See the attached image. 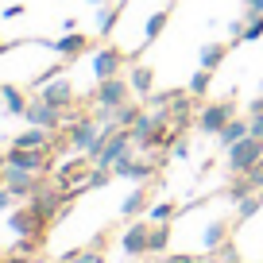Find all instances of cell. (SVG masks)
Masks as SVG:
<instances>
[{
	"mask_svg": "<svg viewBox=\"0 0 263 263\" xmlns=\"http://www.w3.org/2000/svg\"><path fill=\"white\" fill-rule=\"evenodd\" d=\"M224 50H229V43H209V47H201V66H205V70H217V66L224 62Z\"/></svg>",
	"mask_w": 263,
	"mask_h": 263,
	"instance_id": "cell-22",
	"label": "cell"
},
{
	"mask_svg": "<svg viewBox=\"0 0 263 263\" xmlns=\"http://www.w3.org/2000/svg\"><path fill=\"white\" fill-rule=\"evenodd\" d=\"M259 205H263V194H259V190H255V194H248V197H240V201H236V213H240V221L255 217V213H259Z\"/></svg>",
	"mask_w": 263,
	"mask_h": 263,
	"instance_id": "cell-24",
	"label": "cell"
},
{
	"mask_svg": "<svg viewBox=\"0 0 263 263\" xmlns=\"http://www.w3.org/2000/svg\"><path fill=\"white\" fill-rule=\"evenodd\" d=\"M232 116H236V101H217V105H201V112L194 116V124L201 132H209V136H217Z\"/></svg>",
	"mask_w": 263,
	"mask_h": 263,
	"instance_id": "cell-5",
	"label": "cell"
},
{
	"mask_svg": "<svg viewBox=\"0 0 263 263\" xmlns=\"http://www.w3.org/2000/svg\"><path fill=\"white\" fill-rule=\"evenodd\" d=\"M166 244H171V224H166V221H151L147 252H166Z\"/></svg>",
	"mask_w": 263,
	"mask_h": 263,
	"instance_id": "cell-20",
	"label": "cell"
},
{
	"mask_svg": "<svg viewBox=\"0 0 263 263\" xmlns=\"http://www.w3.org/2000/svg\"><path fill=\"white\" fill-rule=\"evenodd\" d=\"M255 39H263V16H252L244 24V43H255Z\"/></svg>",
	"mask_w": 263,
	"mask_h": 263,
	"instance_id": "cell-33",
	"label": "cell"
},
{
	"mask_svg": "<svg viewBox=\"0 0 263 263\" xmlns=\"http://www.w3.org/2000/svg\"><path fill=\"white\" fill-rule=\"evenodd\" d=\"M50 143H54L50 128H39V124H27V132L12 140V147H24V151H47Z\"/></svg>",
	"mask_w": 263,
	"mask_h": 263,
	"instance_id": "cell-13",
	"label": "cell"
},
{
	"mask_svg": "<svg viewBox=\"0 0 263 263\" xmlns=\"http://www.w3.org/2000/svg\"><path fill=\"white\" fill-rule=\"evenodd\" d=\"M0 50H4V43H0Z\"/></svg>",
	"mask_w": 263,
	"mask_h": 263,
	"instance_id": "cell-43",
	"label": "cell"
},
{
	"mask_svg": "<svg viewBox=\"0 0 263 263\" xmlns=\"http://www.w3.org/2000/svg\"><path fill=\"white\" fill-rule=\"evenodd\" d=\"M112 178H116L112 166H89V178H85V186H89V190H105Z\"/></svg>",
	"mask_w": 263,
	"mask_h": 263,
	"instance_id": "cell-25",
	"label": "cell"
},
{
	"mask_svg": "<svg viewBox=\"0 0 263 263\" xmlns=\"http://www.w3.org/2000/svg\"><path fill=\"white\" fill-rule=\"evenodd\" d=\"M0 263H31V259H27V255H20V252H12L8 259H0Z\"/></svg>",
	"mask_w": 263,
	"mask_h": 263,
	"instance_id": "cell-39",
	"label": "cell"
},
{
	"mask_svg": "<svg viewBox=\"0 0 263 263\" xmlns=\"http://www.w3.org/2000/svg\"><path fill=\"white\" fill-rule=\"evenodd\" d=\"M12 201H16V197H12V190H8V186H0V213H8Z\"/></svg>",
	"mask_w": 263,
	"mask_h": 263,
	"instance_id": "cell-35",
	"label": "cell"
},
{
	"mask_svg": "<svg viewBox=\"0 0 263 263\" xmlns=\"http://www.w3.org/2000/svg\"><path fill=\"white\" fill-rule=\"evenodd\" d=\"M194 105H197V97L194 93H178V97L171 101V105H166V116H171V124H178V128H186L190 120H194Z\"/></svg>",
	"mask_w": 263,
	"mask_h": 263,
	"instance_id": "cell-14",
	"label": "cell"
},
{
	"mask_svg": "<svg viewBox=\"0 0 263 263\" xmlns=\"http://www.w3.org/2000/svg\"><path fill=\"white\" fill-rule=\"evenodd\" d=\"M147 236H151V224H143V221L128 224V229H124V236H120L124 255H147Z\"/></svg>",
	"mask_w": 263,
	"mask_h": 263,
	"instance_id": "cell-12",
	"label": "cell"
},
{
	"mask_svg": "<svg viewBox=\"0 0 263 263\" xmlns=\"http://www.w3.org/2000/svg\"><path fill=\"white\" fill-rule=\"evenodd\" d=\"M166 151H171L174 159H182V163H186V159H190V143H186V140H174V143H171V147H166Z\"/></svg>",
	"mask_w": 263,
	"mask_h": 263,
	"instance_id": "cell-34",
	"label": "cell"
},
{
	"mask_svg": "<svg viewBox=\"0 0 263 263\" xmlns=\"http://www.w3.org/2000/svg\"><path fill=\"white\" fill-rule=\"evenodd\" d=\"M209 85H213V70H205V66H201V70L190 78V93H194V97H205Z\"/></svg>",
	"mask_w": 263,
	"mask_h": 263,
	"instance_id": "cell-26",
	"label": "cell"
},
{
	"mask_svg": "<svg viewBox=\"0 0 263 263\" xmlns=\"http://www.w3.org/2000/svg\"><path fill=\"white\" fill-rule=\"evenodd\" d=\"M255 163H263V140L259 136H244L240 143L229 147V171L232 174H248Z\"/></svg>",
	"mask_w": 263,
	"mask_h": 263,
	"instance_id": "cell-1",
	"label": "cell"
},
{
	"mask_svg": "<svg viewBox=\"0 0 263 263\" xmlns=\"http://www.w3.org/2000/svg\"><path fill=\"white\" fill-rule=\"evenodd\" d=\"M178 93H182V89H151V93H147L143 101H147L151 108H166V105H171L174 97H178Z\"/></svg>",
	"mask_w": 263,
	"mask_h": 263,
	"instance_id": "cell-29",
	"label": "cell"
},
{
	"mask_svg": "<svg viewBox=\"0 0 263 263\" xmlns=\"http://www.w3.org/2000/svg\"><path fill=\"white\" fill-rule=\"evenodd\" d=\"M166 20H171V12H155V16L147 20V24H143V39H159V35H163V27H166Z\"/></svg>",
	"mask_w": 263,
	"mask_h": 263,
	"instance_id": "cell-28",
	"label": "cell"
},
{
	"mask_svg": "<svg viewBox=\"0 0 263 263\" xmlns=\"http://www.w3.org/2000/svg\"><path fill=\"white\" fill-rule=\"evenodd\" d=\"M224 240H229V224H224V221H213V224L205 229V248H209V252H221Z\"/></svg>",
	"mask_w": 263,
	"mask_h": 263,
	"instance_id": "cell-23",
	"label": "cell"
},
{
	"mask_svg": "<svg viewBox=\"0 0 263 263\" xmlns=\"http://www.w3.org/2000/svg\"><path fill=\"white\" fill-rule=\"evenodd\" d=\"M252 16H263V0H248V12H244V20H252Z\"/></svg>",
	"mask_w": 263,
	"mask_h": 263,
	"instance_id": "cell-36",
	"label": "cell"
},
{
	"mask_svg": "<svg viewBox=\"0 0 263 263\" xmlns=\"http://www.w3.org/2000/svg\"><path fill=\"white\" fill-rule=\"evenodd\" d=\"M143 209H147V194H143V190H132L120 201V217H136V213H143Z\"/></svg>",
	"mask_w": 263,
	"mask_h": 263,
	"instance_id": "cell-21",
	"label": "cell"
},
{
	"mask_svg": "<svg viewBox=\"0 0 263 263\" xmlns=\"http://www.w3.org/2000/svg\"><path fill=\"white\" fill-rule=\"evenodd\" d=\"M50 50H54L58 58H74V54H82L85 47H89V39L85 35H78V31H66L62 39H54V43H47Z\"/></svg>",
	"mask_w": 263,
	"mask_h": 263,
	"instance_id": "cell-16",
	"label": "cell"
},
{
	"mask_svg": "<svg viewBox=\"0 0 263 263\" xmlns=\"http://www.w3.org/2000/svg\"><path fill=\"white\" fill-rule=\"evenodd\" d=\"M24 120L27 124H39V128H50V132H58V124L66 120L62 116V108L58 105H50V101H31V105H27V112H24Z\"/></svg>",
	"mask_w": 263,
	"mask_h": 263,
	"instance_id": "cell-8",
	"label": "cell"
},
{
	"mask_svg": "<svg viewBox=\"0 0 263 263\" xmlns=\"http://www.w3.org/2000/svg\"><path fill=\"white\" fill-rule=\"evenodd\" d=\"M116 20H120V8H101V16H97V31L101 35H108L116 27Z\"/></svg>",
	"mask_w": 263,
	"mask_h": 263,
	"instance_id": "cell-31",
	"label": "cell"
},
{
	"mask_svg": "<svg viewBox=\"0 0 263 263\" xmlns=\"http://www.w3.org/2000/svg\"><path fill=\"white\" fill-rule=\"evenodd\" d=\"M128 85H132V93L147 97V93L155 89V70H151V66H143V62H136V66L128 70Z\"/></svg>",
	"mask_w": 263,
	"mask_h": 263,
	"instance_id": "cell-17",
	"label": "cell"
},
{
	"mask_svg": "<svg viewBox=\"0 0 263 263\" xmlns=\"http://www.w3.org/2000/svg\"><path fill=\"white\" fill-rule=\"evenodd\" d=\"M43 224H47V221H43V217L35 213L31 205H27V209H16V213H8V229L16 232V236H43Z\"/></svg>",
	"mask_w": 263,
	"mask_h": 263,
	"instance_id": "cell-11",
	"label": "cell"
},
{
	"mask_svg": "<svg viewBox=\"0 0 263 263\" xmlns=\"http://www.w3.org/2000/svg\"><path fill=\"white\" fill-rule=\"evenodd\" d=\"M66 201H70V197H66L58 186H54V190H50V186H39L31 197H27V205H31L43 221H58V213L66 209Z\"/></svg>",
	"mask_w": 263,
	"mask_h": 263,
	"instance_id": "cell-4",
	"label": "cell"
},
{
	"mask_svg": "<svg viewBox=\"0 0 263 263\" xmlns=\"http://www.w3.org/2000/svg\"><path fill=\"white\" fill-rule=\"evenodd\" d=\"M4 163H8V166H20V171H31V174L50 171V163H47V151H24V147H8V151H4Z\"/></svg>",
	"mask_w": 263,
	"mask_h": 263,
	"instance_id": "cell-10",
	"label": "cell"
},
{
	"mask_svg": "<svg viewBox=\"0 0 263 263\" xmlns=\"http://www.w3.org/2000/svg\"><path fill=\"white\" fill-rule=\"evenodd\" d=\"M174 217V201H159V205H147V221H171Z\"/></svg>",
	"mask_w": 263,
	"mask_h": 263,
	"instance_id": "cell-32",
	"label": "cell"
},
{
	"mask_svg": "<svg viewBox=\"0 0 263 263\" xmlns=\"http://www.w3.org/2000/svg\"><path fill=\"white\" fill-rule=\"evenodd\" d=\"M132 136H128V128H116V132H108V143L101 147V155L93 159V166H112L116 159H124V155H132Z\"/></svg>",
	"mask_w": 263,
	"mask_h": 263,
	"instance_id": "cell-7",
	"label": "cell"
},
{
	"mask_svg": "<svg viewBox=\"0 0 263 263\" xmlns=\"http://www.w3.org/2000/svg\"><path fill=\"white\" fill-rule=\"evenodd\" d=\"M0 101H4V108H8L12 116L27 112V97H24V89H16V85H0Z\"/></svg>",
	"mask_w": 263,
	"mask_h": 263,
	"instance_id": "cell-19",
	"label": "cell"
},
{
	"mask_svg": "<svg viewBox=\"0 0 263 263\" xmlns=\"http://www.w3.org/2000/svg\"><path fill=\"white\" fill-rule=\"evenodd\" d=\"M124 62H128V54H124L120 47H97V50H89V74L97 78V82L116 78L124 70Z\"/></svg>",
	"mask_w": 263,
	"mask_h": 263,
	"instance_id": "cell-3",
	"label": "cell"
},
{
	"mask_svg": "<svg viewBox=\"0 0 263 263\" xmlns=\"http://www.w3.org/2000/svg\"><path fill=\"white\" fill-rule=\"evenodd\" d=\"M248 194H255V186L248 182V174H236V182L229 186V197H232V201H240V197H248Z\"/></svg>",
	"mask_w": 263,
	"mask_h": 263,
	"instance_id": "cell-30",
	"label": "cell"
},
{
	"mask_svg": "<svg viewBox=\"0 0 263 263\" xmlns=\"http://www.w3.org/2000/svg\"><path fill=\"white\" fill-rule=\"evenodd\" d=\"M248 120H252V136H259V140H263V112L259 116H248Z\"/></svg>",
	"mask_w": 263,
	"mask_h": 263,
	"instance_id": "cell-37",
	"label": "cell"
},
{
	"mask_svg": "<svg viewBox=\"0 0 263 263\" xmlns=\"http://www.w3.org/2000/svg\"><path fill=\"white\" fill-rule=\"evenodd\" d=\"M128 97H132L128 74L105 78V82H97V89H93V108H120Z\"/></svg>",
	"mask_w": 263,
	"mask_h": 263,
	"instance_id": "cell-2",
	"label": "cell"
},
{
	"mask_svg": "<svg viewBox=\"0 0 263 263\" xmlns=\"http://www.w3.org/2000/svg\"><path fill=\"white\" fill-rule=\"evenodd\" d=\"M43 101H50V105H58V108H66L70 101H74V85L66 82V78H50V82H43V93H39Z\"/></svg>",
	"mask_w": 263,
	"mask_h": 263,
	"instance_id": "cell-15",
	"label": "cell"
},
{
	"mask_svg": "<svg viewBox=\"0 0 263 263\" xmlns=\"http://www.w3.org/2000/svg\"><path fill=\"white\" fill-rule=\"evenodd\" d=\"M0 182H4V155H0Z\"/></svg>",
	"mask_w": 263,
	"mask_h": 263,
	"instance_id": "cell-41",
	"label": "cell"
},
{
	"mask_svg": "<svg viewBox=\"0 0 263 263\" xmlns=\"http://www.w3.org/2000/svg\"><path fill=\"white\" fill-rule=\"evenodd\" d=\"M89 4H105V0H89Z\"/></svg>",
	"mask_w": 263,
	"mask_h": 263,
	"instance_id": "cell-42",
	"label": "cell"
},
{
	"mask_svg": "<svg viewBox=\"0 0 263 263\" xmlns=\"http://www.w3.org/2000/svg\"><path fill=\"white\" fill-rule=\"evenodd\" d=\"M244 136H252V120H240V116H232V120L224 124L221 132H217V140H221V147H232V143H240Z\"/></svg>",
	"mask_w": 263,
	"mask_h": 263,
	"instance_id": "cell-18",
	"label": "cell"
},
{
	"mask_svg": "<svg viewBox=\"0 0 263 263\" xmlns=\"http://www.w3.org/2000/svg\"><path fill=\"white\" fill-rule=\"evenodd\" d=\"M140 112H143V105H132V101H124V105L116 108V128H132Z\"/></svg>",
	"mask_w": 263,
	"mask_h": 263,
	"instance_id": "cell-27",
	"label": "cell"
},
{
	"mask_svg": "<svg viewBox=\"0 0 263 263\" xmlns=\"http://www.w3.org/2000/svg\"><path fill=\"white\" fill-rule=\"evenodd\" d=\"M0 186H4V182H0Z\"/></svg>",
	"mask_w": 263,
	"mask_h": 263,
	"instance_id": "cell-44",
	"label": "cell"
},
{
	"mask_svg": "<svg viewBox=\"0 0 263 263\" xmlns=\"http://www.w3.org/2000/svg\"><path fill=\"white\" fill-rule=\"evenodd\" d=\"M171 263H197V259H194V255H174Z\"/></svg>",
	"mask_w": 263,
	"mask_h": 263,
	"instance_id": "cell-40",
	"label": "cell"
},
{
	"mask_svg": "<svg viewBox=\"0 0 263 263\" xmlns=\"http://www.w3.org/2000/svg\"><path fill=\"white\" fill-rule=\"evenodd\" d=\"M4 186L12 190V197H24V201H27V197L43 186V182L35 178L31 171H20V166H8V163H4Z\"/></svg>",
	"mask_w": 263,
	"mask_h": 263,
	"instance_id": "cell-9",
	"label": "cell"
},
{
	"mask_svg": "<svg viewBox=\"0 0 263 263\" xmlns=\"http://www.w3.org/2000/svg\"><path fill=\"white\" fill-rule=\"evenodd\" d=\"M101 124L97 120H89V116H78L74 124H70V132H66V147H74V151H82V155H89V147L97 143V136H101Z\"/></svg>",
	"mask_w": 263,
	"mask_h": 263,
	"instance_id": "cell-6",
	"label": "cell"
},
{
	"mask_svg": "<svg viewBox=\"0 0 263 263\" xmlns=\"http://www.w3.org/2000/svg\"><path fill=\"white\" fill-rule=\"evenodd\" d=\"M74 263H105V259H101V255L97 252H85V255H78V259Z\"/></svg>",
	"mask_w": 263,
	"mask_h": 263,
	"instance_id": "cell-38",
	"label": "cell"
}]
</instances>
